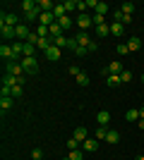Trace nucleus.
Masks as SVG:
<instances>
[{"label":"nucleus","instance_id":"obj_1","mask_svg":"<svg viewBox=\"0 0 144 160\" xmlns=\"http://www.w3.org/2000/svg\"><path fill=\"white\" fill-rule=\"evenodd\" d=\"M22 67H24V74H39V60L36 58H22Z\"/></svg>","mask_w":144,"mask_h":160},{"label":"nucleus","instance_id":"obj_2","mask_svg":"<svg viewBox=\"0 0 144 160\" xmlns=\"http://www.w3.org/2000/svg\"><path fill=\"white\" fill-rule=\"evenodd\" d=\"M5 74H12V77H24V67H22V62H7V65H5Z\"/></svg>","mask_w":144,"mask_h":160},{"label":"nucleus","instance_id":"obj_3","mask_svg":"<svg viewBox=\"0 0 144 160\" xmlns=\"http://www.w3.org/2000/svg\"><path fill=\"white\" fill-rule=\"evenodd\" d=\"M0 24H7V27H17V24H22L19 17L14 12H3V19H0Z\"/></svg>","mask_w":144,"mask_h":160},{"label":"nucleus","instance_id":"obj_4","mask_svg":"<svg viewBox=\"0 0 144 160\" xmlns=\"http://www.w3.org/2000/svg\"><path fill=\"white\" fill-rule=\"evenodd\" d=\"M82 151H84V153H96V151H99V139L82 141Z\"/></svg>","mask_w":144,"mask_h":160},{"label":"nucleus","instance_id":"obj_5","mask_svg":"<svg viewBox=\"0 0 144 160\" xmlns=\"http://www.w3.org/2000/svg\"><path fill=\"white\" fill-rule=\"evenodd\" d=\"M55 14L53 12H41V17H39V27H51V24H55Z\"/></svg>","mask_w":144,"mask_h":160},{"label":"nucleus","instance_id":"obj_6","mask_svg":"<svg viewBox=\"0 0 144 160\" xmlns=\"http://www.w3.org/2000/svg\"><path fill=\"white\" fill-rule=\"evenodd\" d=\"M0 58L12 62V58H14V53H12V43H3V46H0Z\"/></svg>","mask_w":144,"mask_h":160},{"label":"nucleus","instance_id":"obj_7","mask_svg":"<svg viewBox=\"0 0 144 160\" xmlns=\"http://www.w3.org/2000/svg\"><path fill=\"white\" fill-rule=\"evenodd\" d=\"M77 27L82 29V31H87L89 27H94V19H91L89 14H79V19H77Z\"/></svg>","mask_w":144,"mask_h":160},{"label":"nucleus","instance_id":"obj_8","mask_svg":"<svg viewBox=\"0 0 144 160\" xmlns=\"http://www.w3.org/2000/svg\"><path fill=\"white\" fill-rule=\"evenodd\" d=\"M60 55H62V50L58 46H51L46 50V60H51V62H55V60H60Z\"/></svg>","mask_w":144,"mask_h":160},{"label":"nucleus","instance_id":"obj_9","mask_svg":"<svg viewBox=\"0 0 144 160\" xmlns=\"http://www.w3.org/2000/svg\"><path fill=\"white\" fill-rule=\"evenodd\" d=\"M14 33H17V38H19V41H27L31 31H29L27 24H17V27H14Z\"/></svg>","mask_w":144,"mask_h":160},{"label":"nucleus","instance_id":"obj_10","mask_svg":"<svg viewBox=\"0 0 144 160\" xmlns=\"http://www.w3.org/2000/svg\"><path fill=\"white\" fill-rule=\"evenodd\" d=\"M96 122H99V127H106L110 122V112L108 110H99V115H96Z\"/></svg>","mask_w":144,"mask_h":160},{"label":"nucleus","instance_id":"obj_11","mask_svg":"<svg viewBox=\"0 0 144 160\" xmlns=\"http://www.w3.org/2000/svg\"><path fill=\"white\" fill-rule=\"evenodd\" d=\"M75 38H77V46H84V48H89V43H91V38H89V33H87V31H79Z\"/></svg>","mask_w":144,"mask_h":160},{"label":"nucleus","instance_id":"obj_12","mask_svg":"<svg viewBox=\"0 0 144 160\" xmlns=\"http://www.w3.org/2000/svg\"><path fill=\"white\" fill-rule=\"evenodd\" d=\"M108 27H110V36H123L125 33V24H120V22H113Z\"/></svg>","mask_w":144,"mask_h":160},{"label":"nucleus","instance_id":"obj_13","mask_svg":"<svg viewBox=\"0 0 144 160\" xmlns=\"http://www.w3.org/2000/svg\"><path fill=\"white\" fill-rule=\"evenodd\" d=\"M139 48H142V38H139V36H132V38L127 41V50L135 53V50H139Z\"/></svg>","mask_w":144,"mask_h":160},{"label":"nucleus","instance_id":"obj_14","mask_svg":"<svg viewBox=\"0 0 144 160\" xmlns=\"http://www.w3.org/2000/svg\"><path fill=\"white\" fill-rule=\"evenodd\" d=\"M12 103H14L12 96H3V98H0V110H3V112H7V110L12 108Z\"/></svg>","mask_w":144,"mask_h":160},{"label":"nucleus","instance_id":"obj_15","mask_svg":"<svg viewBox=\"0 0 144 160\" xmlns=\"http://www.w3.org/2000/svg\"><path fill=\"white\" fill-rule=\"evenodd\" d=\"M0 33H3V38H12V36H17V33H14V27H7V24H0Z\"/></svg>","mask_w":144,"mask_h":160},{"label":"nucleus","instance_id":"obj_16","mask_svg":"<svg viewBox=\"0 0 144 160\" xmlns=\"http://www.w3.org/2000/svg\"><path fill=\"white\" fill-rule=\"evenodd\" d=\"M51 46H53V38H51V36H48V38H39V43H36V48H39V50H43V53H46Z\"/></svg>","mask_w":144,"mask_h":160},{"label":"nucleus","instance_id":"obj_17","mask_svg":"<svg viewBox=\"0 0 144 160\" xmlns=\"http://www.w3.org/2000/svg\"><path fill=\"white\" fill-rule=\"evenodd\" d=\"M72 136H75V139L79 141V143H82V141H87V139H89V134H87V129H84V127H77Z\"/></svg>","mask_w":144,"mask_h":160},{"label":"nucleus","instance_id":"obj_18","mask_svg":"<svg viewBox=\"0 0 144 160\" xmlns=\"http://www.w3.org/2000/svg\"><path fill=\"white\" fill-rule=\"evenodd\" d=\"M39 10H41V12H53L55 5L51 2V0H39Z\"/></svg>","mask_w":144,"mask_h":160},{"label":"nucleus","instance_id":"obj_19","mask_svg":"<svg viewBox=\"0 0 144 160\" xmlns=\"http://www.w3.org/2000/svg\"><path fill=\"white\" fill-rule=\"evenodd\" d=\"M106 84H108V86H120V84H123V81H120V74H108V77H106Z\"/></svg>","mask_w":144,"mask_h":160},{"label":"nucleus","instance_id":"obj_20","mask_svg":"<svg viewBox=\"0 0 144 160\" xmlns=\"http://www.w3.org/2000/svg\"><path fill=\"white\" fill-rule=\"evenodd\" d=\"M125 120H127V122H137V120H139V110H135V108H130V110L125 112Z\"/></svg>","mask_w":144,"mask_h":160},{"label":"nucleus","instance_id":"obj_21","mask_svg":"<svg viewBox=\"0 0 144 160\" xmlns=\"http://www.w3.org/2000/svg\"><path fill=\"white\" fill-rule=\"evenodd\" d=\"M96 33H99V38H106V36H110V27L101 24V27H96Z\"/></svg>","mask_w":144,"mask_h":160},{"label":"nucleus","instance_id":"obj_22","mask_svg":"<svg viewBox=\"0 0 144 160\" xmlns=\"http://www.w3.org/2000/svg\"><path fill=\"white\" fill-rule=\"evenodd\" d=\"M108 2H101V0H99V5H96V14H101V17H106V14H108Z\"/></svg>","mask_w":144,"mask_h":160},{"label":"nucleus","instance_id":"obj_23","mask_svg":"<svg viewBox=\"0 0 144 160\" xmlns=\"http://www.w3.org/2000/svg\"><path fill=\"white\" fill-rule=\"evenodd\" d=\"M39 17H41V10H39V7L31 10V12H24V19L27 22H34V19H39Z\"/></svg>","mask_w":144,"mask_h":160},{"label":"nucleus","instance_id":"obj_24","mask_svg":"<svg viewBox=\"0 0 144 160\" xmlns=\"http://www.w3.org/2000/svg\"><path fill=\"white\" fill-rule=\"evenodd\" d=\"M106 141H108V143H118V141H120V134H118L115 129H108V136H106Z\"/></svg>","mask_w":144,"mask_h":160},{"label":"nucleus","instance_id":"obj_25","mask_svg":"<svg viewBox=\"0 0 144 160\" xmlns=\"http://www.w3.org/2000/svg\"><path fill=\"white\" fill-rule=\"evenodd\" d=\"M75 79H77V84H79V86H89V74L79 72V74L75 77Z\"/></svg>","mask_w":144,"mask_h":160},{"label":"nucleus","instance_id":"obj_26","mask_svg":"<svg viewBox=\"0 0 144 160\" xmlns=\"http://www.w3.org/2000/svg\"><path fill=\"white\" fill-rule=\"evenodd\" d=\"M34 53H36V46H31V43L24 41V58H34Z\"/></svg>","mask_w":144,"mask_h":160},{"label":"nucleus","instance_id":"obj_27","mask_svg":"<svg viewBox=\"0 0 144 160\" xmlns=\"http://www.w3.org/2000/svg\"><path fill=\"white\" fill-rule=\"evenodd\" d=\"M108 72L110 74H120V72H123V65H120V62H110V65H108Z\"/></svg>","mask_w":144,"mask_h":160},{"label":"nucleus","instance_id":"obj_28","mask_svg":"<svg viewBox=\"0 0 144 160\" xmlns=\"http://www.w3.org/2000/svg\"><path fill=\"white\" fill-rule=\"evenodd\" d=\"M106 136H108V129H106V127H99V129H96V136H94V139L106 141Z\"/></svg>","mask_w":144,"mask_h":160},{"label":"nucleus","instance_id":"obj_29","mask_svg":"<svg viewBox=\"0 0 144 160\" xmlns=\"http://www.w3.org/2000/svg\"><path fill=\"white\" fill-rule=\"evenodd\" d=\"M53 46H58L62 50V48H67V38H65V36H58V38H53Z\"/></svg>","mask_w":144,"mask_h":160},{"label":"nucleus","instance_id":"obj_30","mask_svg":"<svg viewBox=\"0 0 144 160\" xmlns=\"http://www.w3.org/2000/svg\"><path fill=\"white\" fill-rule=\"evenodd\" d=\"M120 81H123V84H130L132 81V72L130 69H123V72H120Z\"/></svg>","mask_w":144,"mask_h":160},{"label":"nucleus","instance_id":"obj_31","mask_svg":"<svg viewBox=\"0 0 144 160\" xmlns=\"http://www.w3.org/2000/svg\"><path fill=\"white\" fill-rule=\"evenodd\" d=\"M3 84H7V86H17V77H12V74H5V77H3Z\"/></svg>","mask_w":144,"mask_h":160},{"label":"nucleus","instance_id":"obj_32","mask_svg":"<svg viewBox=\"0 0 144 160\" xmlns=\"http://www.w3.org/2000/svg\"><path fill=\"white\" fill-rule=\"evenodd\" d=\"M53 14H55V19H60V17H65V5H55V10H53Z\"/></svg>","mask_w":144,"mask_h":160},{"label":"nucleus","instance_id":"obj_33","mask_svg":"<svg viewBox=\"0 0 144 160\" xmlns=\"http://www.w3.org/2000/svg\"><path fill=\"white\" fill-rule=\"evenodd\" d=\"M65 146H67V151H75V148H79V141H77L75 136H72V139H67V141H65Z\"/></svg>","mask_w":144,"mask_h":160},{"label":"nucleus","instance_id":"obj_34","mask_svg":"<svg viewBox=\"0 0 144 160\" xmlns=\"http://www.w3.org/2000/svg\"><path fill=\"white\" fill-rule=\"evenodd\" d=\"M120 10H123L125 14H132V12H135V2H123V5H120Z\"/></svg>","mask_w":144,"mask_h":160},{"label":"nucleus","instance_id":"obj_35","mask_svg":"<svg viewBox=\"0 0 144 160\" xmlns=\"http://www.w3.org/2000/svg\"><path fill=\"white\" fill-rule=\"evenodd\" d=\"M58 24H60L62 29H70V27H72V19H70L67 14H65V17H60V19H58Z\"/></svg>","mask_w":144,"mask_h":160},{"label":"nucleus","instance_id":"obj_36","mask_svg":"<svg viewBox=\"0 0 144 160\" xmlns=\"http://www.w3.org/2000/svg\"><path fill=\"white\" fill-rule=\"evenodd\" d=\"M67 158H70V160H82V148H75V151H70Z\"/></svg>","mask_w":144,"mask_h":160},{"label":"nucleus","instance_id":"obj_37","mask_svg":"<svg viewBox=\"0 0 144 160\" xmlns=\"http://www.w3.org/2000/svg\"><path fill=\"white\" fill-rule=\"evenodd\" d=\"M62 5H65V12H70V10H77V0H65Z\"/></svg>","mask_w":144,"mask_h":160},{"label":"nucleus","instance_id":"obj_38","mask_svg":"<svg viewBox=\"0 0 144 160\" xmlns=\"http://www.w3.org/2000/svg\"><path fill=\"white\" fill-rule=\"evenodd\" d=\"M43 158V148H34L31 151V160H41Z\"/></svg>","mask_w":144,"mask_h":160},{"label":"nucleus","instance_id":"obj_39","mask_svg":"<svg viewBox=\"0 0 144 160\" xmlns=\"http://www.w3.org/2000/svg\"><path fill=\"white\" fill-rule=\"evenodd\" d=\"M22 93H24L22 86H12V98H22Z\"/></svg>","mask_w":144,"mask_h":160},{"label":"nucleus","instance_id":"obj_40","mask_svg":"<svg viewBox=\"0 0 144 160\" xmlns=\"http://www.w3.org/2000/svg\"><path fill=\"white\" fill-rule=\"evenodd\" d=\"M75 53L79 55V58H84V55L89 53V48H84V46H77V48H75Z\"/></svg>","mask_w":144,"mask_h":160},{"label":"nucleus","instance_id":"obj_41","mask_svg":"<svg viewBox=\"0 0 144 160\" xmlns=\"http://www.w3.org/2000/svg\"><path fill=\"white\" fill-rule=\"evenodd\" d=\"M115 50H118V55H120V58L130 53V50H127V43H125V46H115Z\"/></svg>","mask_w":144,"mask_h":160},{"label":"nucleus","instance_id":"obj_42","mask_svg":"<svg viewBox=\"0 0 144 160\" xmlns=\"http://www.w3.org/2000/svg\"><path fill=\"white\" fill-rule=\"evenodd\" d=\"M77 10L84 14V10H87V0H77Z\"/></svg>","mask_w":144,"mask_h":160},{"label":"nucleus","instance_id":"obj_43","mask_svg":"<svg viewBox=\"0 0 144 160\" xmlns=\"http://www.w3.org/2000/svg\"><path fill=\"white\" fill-rule=\"evenodd\" d=\"M67 72L72 74V77H77V74H79V67H77V65H70V67H67Z\"/></svg>","mask_w":144,"mask_h":160},{"label":"nucleus","instance_id":"obj_44","mask_svg":"<svg viewBox=\"0 0 144 160\" xmlns=\"http://www.w3.org/2000/svg\"><path fill=\"white\" fill-rule=\"evenodd\" d=\"M120 24H132V14H125V12H123V19H120Z\"/></svg>","mask_w":144,"mask_h":160},{"label":"nucleus","instance_id":"obj_45","mask_svg":"<svg viewBox=\"0 0 144 160\" xmlns=\"http://www.w3.org/2000/svg\"><path fill=\"white\" fill-rule=\"evenodd\" d=\"M113 19H115V22L123 19V10H113Z\"/></svg>","mask_w":144,"mask_h":160},{"label":"nucleus","instance_id":"obj_46","mask_svg":"<svg viewBox=\"0 0 144 160\" xmlns=\"http://www.w3.org/2000/svg\"><path fill=\"white\" fill-rule=\"evenodd\" d=\"M67 48H72V50H75V48H77V38H67Z\"/></svg>","mask_w":144,"mask_h":160},{"label":"nucleus","instance_id":"obj_47","mask_svg":"<svg viewBox=\"0 0 144 160\" xmlns=\"http://www.w3.org/2000/svg\"><path fill=\"white\" fill-rule=\"evenodd\" d=\"M96 5H99V0H87V7H94L96 10Z\"/></svg>","mask_w":144,"mask_h":160},{"label":"nucleus","instance_id":"obj_48","mask_svg":"<svg viewBox=\"0 0 144 160\" xmlns=\"http://www.w3.org/2000/svg\"><path fill=\"white\" fill-rule=\"evenodd\" d=\"M139 120H144V108H139Z\"/></svg>","mask_w":144,"mask_h":160},{"label":"nucleus","instance_id":"obj_49","mask_svg":"<svg viewBox=\"0 0 144 160\" xmlns=\"http://www.w3.org/2000/svg\"><path fill=\"white\" fill-rule=\"evenodd\" d=\"M137 124H139V129H144V120H139V122H137Z\"/></svg>","mask_w":144,"mask_h":160},{"label":"nucleus","instance_id":"obj_50","mask_svg":"<svg viewBox=\"0 0 144 160\" xmlns=\"http://www.w3.org/2000/svg\"><path fill=\"white\" fill-rule=\"evenodd\" d=\"M135 160H144V155H137V158H135Z\"/></svg>","mask_w":144,"mask_h":160},{"label":"nucleus","instance_id":"obj_51","mask_svg":"<svg viewBox=\"0 0 144 160\" xmlns=\"http://www.w3.org/2000/svg\"><path fill=\"white\" fill-rule=\"evenodd\" d=\"M142 84H144V74H142Z\"/></svg>","mask_w":144,"mask_h":160},{"label":"nucleus","instance_id":"obj_52","mask_svg":"<svg viewBox=\"0 0 144 160\" xmlns=\"http://www.w3.org/2000/svg\"><path fill=\"white\" fill-rule=\"evenodd\" d=\"M62 160H70V158H62Z\"/></svg>","mask_w":144,"mask_h":160},{"label":"nucleus","instance_id":"obj_53","mask_svg":"<svg viewBox=\"0 0 144 160\" xmlns=\"http://www.w3.org/2000/svg\"><path fill=\"white\" fill-rule=\"evenodd\" d=\"M142 67H144V65H142Z\"/></svg>","mask_w":144,"mask_h":160}]
</instances>
